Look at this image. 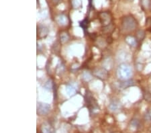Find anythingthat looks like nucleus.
I'll return each instance as SVG.
<instances>
[{"instance_id":"1","label":"nucleus","mask_w":151,"mask_h":133,"mask_svg":"<svg viewBox=\"0 0 151 133\" xmlns=\"http://www.w3.org/2000/svg\"><path fill=\"white\" fill-rule=\"evenodd\" d=\"M132 69L130 65L122 63L118 67L117 69V75L120 80L128 81L132 76Z\"/></svg>"},{"instance_id":"2","label":"nucleus","mask_w":151,"mask_h":133,"mask_svg":"<svg viewBox=\"0 0 151 133\" xmlns=\"http://www.w3.org/2000/svg\"><path fill=\"white\" fill-rule=\"evenodd\" d=\"M137 27V22L132 16H127L122 20V30L124 32H130L134 30Z\"/></svg>"},{"instance_id":"3","label":"nucleus","mask_w":151,"mask_h":133,"mask_svg":"<svg viewBox=\"0 0 151 133\" xmlns=\"http://www.w3.org/2000/svg\"><path fill=\"white\" fill-rule=\"evenodd\" d=\"M85 101H86L87 106H88L90 111L94 112V111L98 110V106H97V101L91 94V93L87 92L85 94Z\"/></svg>"},{"instance_id":"4","label":"nucleus","mask_w":151,"mask_h":133,"mask_svg":"<svg viewBox=\"0 0 151 133\" xmlns=\"http://www.w3.org/2000/svg\"><path fill=\"white\" fill-rule=\"evenodd\" d=\"M50 106L45 103H38L37 106V113L40 115H45L49 112Z\"/></svg>"},{"instance_id":"5","label":"nucleus","mask_w":151,"mask_h":133,"mask_svg":"<svg viewBox=\"0 0 151 133\" xmlns=\"http://www.w3.org/2000/svg\"><path fill=\"white\" fill-rule=\"evenodd\" d=\"M99 18H100V20L102 24H104V26H108L109 23L111 22V17L110 14L108 13V12H102V13L99 14Z\"/></svg>"},{"instance_id":"6","label":"nucleus","mask_w":151,"mask_h":133,"mask_svg":"<svg viewBox=\"0 0 151 133\" xmlns=\"http://www.w3.org/2000/svg\"><path fill=\"white\" fill-rule=\"evenodd\" d=\"M57 22L60 24V25L64 26L66 25V24H68V18L66 16L63 15V14H61V15H59L57 18Z\"/></svg>"},{"instance_id":"7","label":"nucleus","mask_w":151,"mask_h":133,"mask_svg":"<svg viewBox=\"0 0 151 133\" xmlns=\"http://www.w3.org/2000/svg\"><path fill=\"white\" fill-rule=\"evenodd\" d=\"M77 88L73 84H68L66 86V91L69 96H73L76 93Z\"/></svg>"},{"instance_id":"8","label":"nucleus","mask_w":151,"mask_h":133,"mask_svg":"<svg viewBox=\"0 0 151 133\" xmlns=\"http://www.w3.org/2000/svg\"><path fill=\"white\" fill-rule=\"evenodd\" d=\"M120 108V103L117 101H114L109 105V108L111 111H117Z\"/></svg>"},{"instance_id":"9","label":"nucleus","mask_w":151,"mask_h":133,"mask_svg":"<svg viewBox=\"0 0 151 133\" xmlns=\"http://www.w3.org/2000/svg\"><path fill=\"white\" fill-rule=\"evenodd\" d=\"M126 40L128 44L130 45V46H132V47H135L136 45V39L135 38L132 37V36H129L128 37H126Z\"/></svg>"},{"instance_id":"10","label":"nucleus","mask_w":151,"mask_h":133,"mask_svg":"<svg viewBox=\"0 0 151 133\" xmlns=\"http://www.w3.org/2000/svg\"><path fill=\"white\" fill-rule=\"evenodd\" d=\"M140 2L143 8L148 9L151 7V0H140Z\"/></svg>"},{"instance_id":"11","label":"nucleus","mask_w":151,"mask_h":133,"mask_svg":"<svg viewBox=\"0 0 151 133\" xmlns=\"http://www.w3.org/2000/svg\"><path fill=\"white\" fill-rule=\"evenodd\" d=\"M95 73H96L97 77H101V78H104V77H107V72L106 71H104V70L99 69L97 70V71L95 72Z\"/></svg>"},{"instance_id":"12","label":"nucleus","mask_w":151,"mask_h":133,"mask_svg":"<svg viewBox=\"0 0 151 133\" xmlns=\"http://www.w3.org/2000/svg\"><path fill=\"white\" fill-rule=\"evenodd\" d=\"M80 26H81V27L84 30H86L89 26V21H88V20H87V18L85 19V20H83L80 23Z\"/></svg>"},{"instance_id":"13","label":"nucleus","mask_w":151,"mask_h":133,"mask_svg":"<svg viewBox=\"0 0 151 133\" xmlns=\"http://www.w3.org/2000/svg\"><path fill=\"white\" fill-rule=\"evenodd\" d=\"M145 32H144L143 30H139L138 32H137V38L138 39H139V40H142L144 37H145Z\"/></svg>"},{"instance_id":"14","label":"nucleus","mask_w":151,"mask_h":133,"mask_svg":"<svg viewBox=\"0 0 151 133\" xmlns=\"http://www.w3.org/2000/svg\"><path fill=\"white\" fill-rule=\"evenodd\" d=\"M68 38H68V36L66 33H63L60 35V39H61V41L63 42H66V41L68 40Z\"/></svg>"},{"instance_id":"15","label":"nucleus","mask_w":151,"mask_h":133,"mask_svg":"<svg viewBox=\"0 0 151 133\" xmlns=\"http://www.w3.org/2000/svg\"><path fill=\"white\" fill-rule=\"evenodd\" d=\"M40 30H42V32H40V35L42 36H45L47 35V32H45V30H48L47 28H46L45 27H43L42 28H40Z\"/></svg>"},{"instance_id":"16","label":"nucleus","mask_w":151,"mask_h":133,"mask_svg":"<svg viewBox=\"0 0 151 133\" xmlns=\"http://www.w3.org/2000/svg\"><path fill=\"white\" fill-rule=\"evenodd\" d=\"M60 1H61V0H52V1L54 4H59L60 2Z\"/></svg>"},{"instance_id":"17","label":"nucleus","mask_w":151,"mask_h":133,"mask_svg":"<svg viewBox=\"0 0 151 133\" xmlns=\"http://www.w3.org/2000/svg\"><path fill=\"white\" fill-rule=\"evenodd\" d=\"M150 25H151V20H150Z\"/></svg>"}]
</instances>
